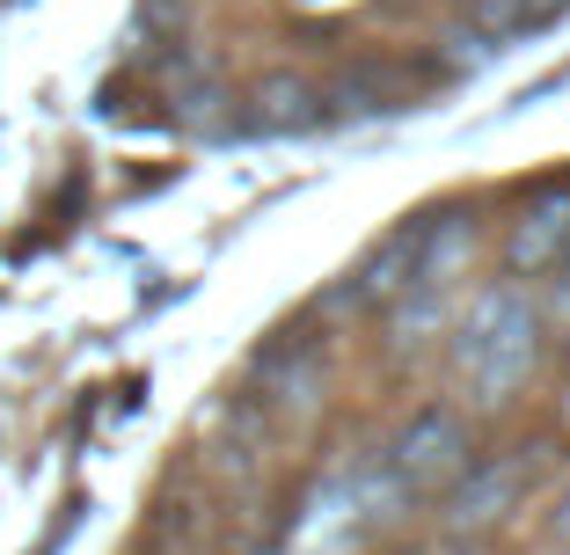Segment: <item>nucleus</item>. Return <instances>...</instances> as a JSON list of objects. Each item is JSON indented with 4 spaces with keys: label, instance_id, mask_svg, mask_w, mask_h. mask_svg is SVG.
Wrapping results in <instances>:
<instances>
[{
    "label": "nucleus",
    "instance_id": "2",
    "mask_svg": "<svg viewBox=\"0 0 570 555\" xmlns=\"http://www.w3.org/2000/svg\"><path fill=\"white\" fill-rule=\"evenodd\" d=\"M549 8H563V0H475V30L490 37H512V30H534Z\"/></svg>",
    "mask_w": 570,
    "mask_h": 555
},
{
    "label": "nucleus",
    "instance_id": "1",
    "mask_svg": "<svg viewBox=\"0 0 570 555\" xmlns=\"http://www.w3.org/2000/svg\"><path fill=\"white\" fill-rule=\"evenodd\" d=\"M395 468H403L410 489H446V483H461V475H469V432H461V417L424 409V417L403 432V446H395Z\"/></svg>",
    "mask_w": 570,
    "mask_h": 555
},
{
    "label": "nucleus",
    "instance_id": "3",
    "mask_svg": "<svg viewBox=\"0 0 570 555\" xmlns=\"http://www.w3.org/2000/svg\"><path fill=\"white\" fill-rule=\"evenodd\" d=\"M256 102H271V110H264V125H278V132H293V125H307V118H315V110H307L315 96H307L301 81H271Z\"/></svg>",
    "mask_w": 570,
    "mask_h": 555
}]
</instances>
